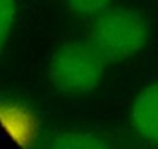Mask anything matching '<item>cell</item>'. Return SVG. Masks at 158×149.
Here are the masks:
<instances>
[{
    "mask_svg": "<svg viewBox=\"0 0 158 149\" xmlns=\"http://www.w3.org/2000/svg\"><path fill=\"white\" fill-rule=\"evenodd\" d=\"M106 60L89 40H73L63 44L51 56L48 79L59 92L84 95L100 85Z\"/></svg>",
    "mask_w": 158,
    "mask_h": 149,
    "instance_id": "1",
    "label": "cell"
},
{
    "mask_svg": "<svg viewBox=\"0 0 158 149\" xmlns=\"http://www.w3.org/2000/svg\"><path fill=\"white\" fill-rule=\"evenodd\" d=\"M147 35V23L138 12L114 9L95 19L88 40L106 62H117L142 50Z\"/></svg>",
    "mask_w": 158,
    "mask_h": 149,
    "instance_id": "2",
    "label": "cell"
},
{
    "mask_svg": "<svg viewBox=\"0 0 158 149\" xmlns=\"http://www.w3.org/2000/svg\"><path fill=\"white\" fill-rule=\"evenodd\" d=\"M130 120L142 139L158 145V82L139 92L132 107Z\"/></svg>",
    "mask_w": 158,
    "mask_h": 149,
    "instance_id": "3",
    "label": "cell"
},
{
    "mask_svg": "<svg viewBox=\"0 0 158 149\" xmlns=\"http://www.w3.org/2000/svg\"><path fill=\"white\" fill-rule=\"evenodd\" d=\"M41 149H114L104 138L91 132L66 130L45 139Z\"/></svg>",
    "mask_w": 158,
    "mask_h": 149,
    "instance_id": "4",
    "label": "cell"
},
{
    "mask_svg": "<svg viewBox=\"0 0 158 149\" xmlns=\"http://www.w3.org/2000/svg\"><path fill=\"white\" fill-rule=\"evenodd\" d=\"M16 21V2L0 0V53L5 50Z\"/></svg>",
    "mask_w": 158,
    "mask_h": 149,
    "instance_id": "5",
    "label": "cell"
},
{
    "mask_svg": "<svg viewBox=\"0 0 158 149\" xmlns=\"http://www.w3.org/2000/svg\"><path fill=\"white\" fill-rule=\"evenodd\" d=\"M111 0H66L69 10L79 16H94L101 13Z\"/></svg>",
    "mask_w": 158,
    "mask_h": 149,
    "instance_id": "6",
    "label": "cell"
}]
</instances>
